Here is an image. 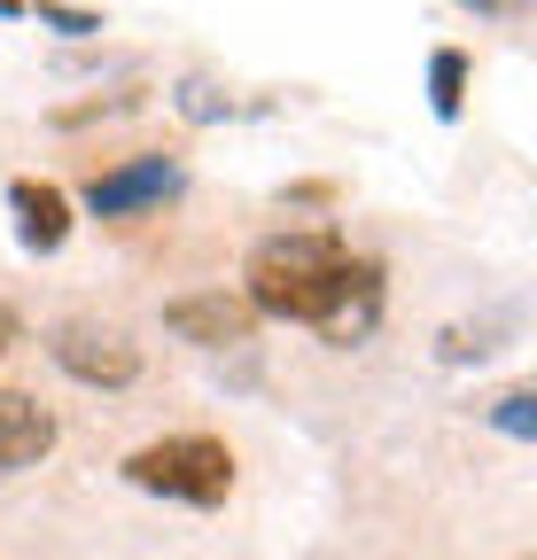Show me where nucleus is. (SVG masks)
<instances>
[{"label": "nucleus", "mask_w": 537, "mask_h": 560, "mask_svg": "<svg viewBox=\"0 0 537 560\" xmlns=\"http://www.w3.org/2000/svg\"><path fill=\"white\" fill-rule=\"evenodd\" d=\"M242 304L265 319L319 327L327 342H366L382 319V265L351 257L335 234H265L242 265Z\"/></svg>", "instance_id": "obj_1"}, {"label": "nucleus", "mask_w": 537, "mask_h": 560, "mask_svg": "<svg viewBox=\"0 0 537 560\" xmlns=\"http://www.w3.org/2000/svg\"><path fill=\"white\" fill-rule=\"evenodd\" d=\"M125 482L156 490V499H179V506H219L234 490V452L219 436H164V444H141L125 459Z\"/></svg>", "instance_id": "obj_2"}, {"label": "nucleus", "mask_w": 537, "mask_h": 560, "mask_svg": "<svg viewBox=\"0 0 537 560\" xmlns=\"http://www.w3.org/2000/svg\"><path fill=\"white\" fill-rule=\"evenodd\" d=\"M47 359L86 382V389H125V382H141V350H132L117 327H86V319H62L47 335Z\"/></svg>", "instance_id": "obj_3"}, {"label": "nucleus", "mask_w": 537, "mask_h": 560, "mask_svg": "<svg viewBox=\"0 0 537 560\" xmlns=\"http://www.w3.org/2000/svg\"><path fill=\"white\" fill-rule=\"evenodd\" d=\"M172 195H179V164L172 156H132V164L86 179V210H94V219H141V210H156Z\"/></svg>", "instance_id": "obj_4"}, {"label": "nucleus", "mask_w": 537, "mask_h": 560, "mask_svg": "<svg viewBox=\"0 0 537 560\" xmlns=\"http://www.w3.org/2000/svg\"><path fill=\"white\" fill-rule=\"evenodd\" d=\"M249 304L242 296H226V289H203V296H179V304H164V327L179 335V342H203V350H226V342H249Z\"/></svg>", "instance_id": "obj_5"}, {"label": "nucleus", "mask_w": 537, "mask_h": 560, "mask_svg": "<svg viewBox=\"0 0 537 560\" xmlns=\"http://www.w3.org/2000/svg\"><path fill=\"white\" fill-rule=\"evenodd\" d=\"M55 452V412L24 389H0V475H24Z\"/></svg>", "instance_id": "obj_6"}, {"label": "nucleus", "mask_w": 537, "mask_h": 560, "mask_svg": "<svg viewBox=\"0 0 537 560\" xmlns=\"http://www.w3.org/2000/svg\"><path fill=\"white\" fill-rule=\"evenodd\" d=\"M9 210H16V234L32 257H55L62 242H71V195L47 187V179H16L9 187Z\"/></svg>", "instance_id": "obj_7"}, {"label": "nucleus", "mask_w": 537, "mask_h": 560, "mask_svg": "<svg viewBox=\"0 0 537 560\" xmlns=\"http://www.w3.org/2000/svg\"><path fill=\"white\" fill-rule=\"evenodd\" d=\"M459 86H467V55H459V47H436V55H429V102H436L444 125L459 117Z\"/></svg>", "instance_id": "obj_8"}, {"label": "nucleus", "mask_w": 537, "mask_h": 560, "mask_svg": "<svg viewBox=\"0 0 537 560\" xmlns=\"http://www.w3.org/2000/svg\"><path fill=\"white\" fill-rule=\"evenodd\" d=\"M491 429H506L514 444H529V436H537V397H529V389H506V397L491 405Z\"/></svg>", "instance_id": "obj_9"}, {"label": "nucleus", "mask_w": 537, "mask_h": 560, "mask_svg": "<svg viewBox=\"0 0 537 560\" xmlns=\"http://www.w3.org/2000/svg\"><path fill=\"white\" fill-rule=\"evenodd\" d=\"M47 32H62V39H86V32H102V16H86V9H62V0H39L32 9Z\"/></svg>", "instance_id": "obj_10"}, {"label": "nucleus", "mask_w": 537, "mask_h": 560, "mask_svg": "<svg viewBox=\"0 0 537 560\" xmlns=\"http://www.w3.org/2000/svg\"><path fill=\"white\" fill-rule=\"evenodd\" d=\"M179 109H187V117H226V102H219L211 86H179Z\"/></svg>", "instance_id": "obj_11"}, {"label": "nucleus", "mask_w": 537, "mask_h": 560, "mask_svg": "<svg viewBox=\"0 0 537 560\" xmlns=\"http://www.w3.org/2000/svg\"><path fill=\"white\" fill-rule=\"evenodd\" d=\"M459 9H476V16H522L529 0H459Z\"/></svg>", "instance_id": "obj_12"}, {"label": "nucleus", "mask_w": 537, "mask_h": 560, "mask_svg": "<svg viewBox=\"0 0 537 560\" xmlns=\"http://www.w3.org/2000/svg\"><path fill=\"white\" fill-rule=\"evenodd\" d=\"M9 342H16V312L0 304V359H9Z\"/></svg>", "instance_id": "obj_13"}]
</instances>
